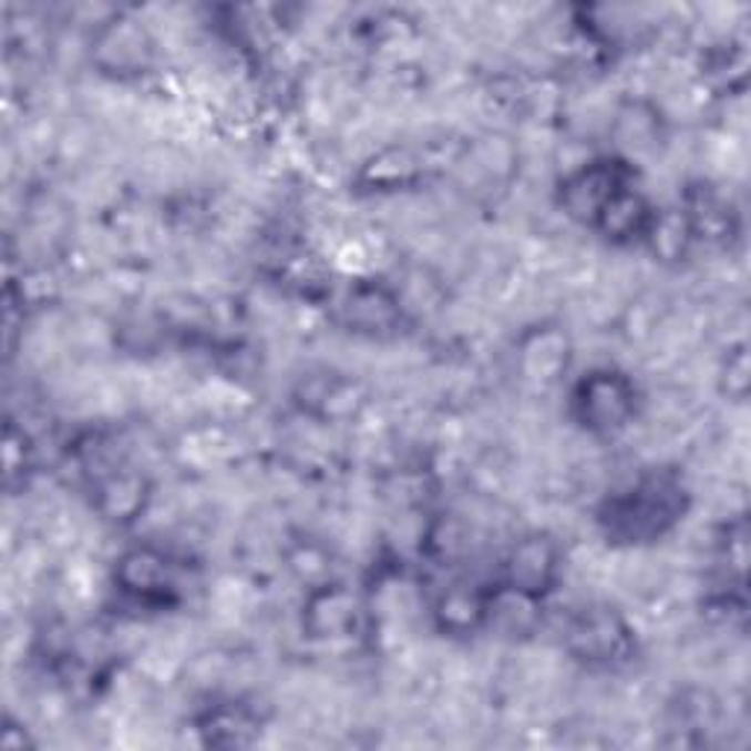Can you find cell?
Here are the masks:
<instances>
[{
    "mask_svg": "<svg viewBox=\"0 0 751 751\" xmlns=\"http://www.w3.org/2000/svg\"><path fill=\"white\" fill-rule=\"evenodd\" d=\"M552 569V552L546 543L528 541L523 543L517 552H514V560H511V578L514 585H519V590H535L537 585L546 582Z\"/></svg>",
    "mask_w": 751,
    "mask_h": 751,
    "instance_id": "1",
    "label": "cell"
},
{
    "mask_svg": "<svg viewBox=\"0 0 751 751\" xmlns=\"http://www.w3.org/2000/svg\"><path fill=\"white\" fill-rule=\"evenodd\" d=\"M626 400L623 384L608 382V379L590 382V400H585V409L593 414V426H617L619 420L626 418Z\"/></svg>",
    "mask_w": 751,
    "mask_h": 751,
    "instance_id": "2",
    "label": "cell"
},
{
    "mask_svg": "<svg viewBox=\"0 0 751 751\" xmlns=\"http://www.w3.org/2000/svg\"><path fill=\"white\" fill-rule=\"evenodd\" d=\"M573 635H576L578 646L590 655H610V651L617 649L623 635H619V626L605 614H596V617H585L573 628Z\"/></svg>",
    "mask_w": 751,
    "mask_h": 751,
    "instance_id": "3",
    "label": "cell"
}]
</instances>
